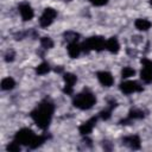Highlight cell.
<instances>
[{
    "instance_id": "8fae6325",
    "label": "cell",
    "mask_w": 152,
    "mask_h": 152,
    "mask_svg": "<svg viewBox=\"0 0 152 152\" xmlns=\"http://www.w3.org/2000/svg\"><path fill=\"white\" fill-rule=\"evenodd\" d=\"M96 120H97V118L94 116V118L89 119L88 121H86L84 124H82V125L80 126V128H78V129H80V133H81L82 135H87V134H89V133L93 131Z\"/></svg>"
},
{
    "instance_id": "7402d4cb",
    "label": "cell",
    "mask_w": 152,
    "mask_h": 152,
    "mask_svg": "<svg viewBox=\"0 0 152 152\" xmlns=\"http://www.w3.org/2000/svg\"><path fill=\"white\" fill-rule=\"evenodd\" d=\"M134 74H135V70H134L133 68H131V66H125V68L122 69V71H121L122 78L132 77V76H134Z\"/></svg>"
},
{
    "instance_id": "4fadbf2b",
    "label": "cell",
    "mask_w": 152,
    "mask_h": 152,
    "mask_svg": "<svg viewBox=\"0 0 152 152\" xmlns=\"http://www.w3.org/2000/svg\"><path fill=\"white\" fill-rule=\"evenodd\" d=\"M82 51V48L81 45H78L77 43H69V46H68V53L71 58H76L78 57V55L81 53Z\"/></svg>"
},
{
    "instance_id": "4316f807",
    "label": "cell",
    "mask_w": 152,
    "mask_h": 152,
    "mask_svg": "<svg viewBox=\"0 0 152 152\" xmlns=\"http://www.w3.org/2000/svg\"><path fill=\"white\" fill-rule=\"evenodd\" d=\"M141 63H142V66H151L152 68V61L148 58H142Z\"/></svg>"
},
{
    "instance_id": "6da1fadb",
    "label": "cell",
    "mask_w": 152,
    "mask_h": 152,
    "mask_svg": "<svg viewBox=\"0 0 152 152\" xmlns=\"http://www.w3.org/2000/svg\"><path fill=\"white\" fill-rule=\"evenodd\" d=\"M53 109H55V107L50 101H43L40 104H38V107L36 109H33L31 112V118L33 119V121L36 122V125L39 128L45 129V128H48V126L51 121Z\"/></svg>"
},
{
    "instance_id": "44dd1931",
    "label": "cell",
    "mask_w": 152,
    "mask_h": 152,
    "mask_svg": "<svg viewBox=\"0 0 152 152\" xmlns=\"http://www.w3.org/2000/svg\"><path fill=\"white\" fill-rule=\"evenodd\" d=\"M40 45L44 49H51L53 46V42L50 37H43V38H40Z\"/></svg>"
},
{
    "instance_id": "d4e9b609",
    "label": "cell",
    "mask_w": 152,
    "mask_h": 152,
    "mask_svg": "<svg viewBox=\"0 0 152 152\" xmlns=\"http://www.w3.org/2000/svg\"><path fill=\"white\" fill-rule=\"evenodd\" d=\"M13 59H14V52L12 50H8L5 55V61L6 62H12Z\"/></svg>"
},
{
    "instance_id": "9c48e42d",
    "label": "cell",
    "mask_w": 152,
    "mask_h": 152,
    "mask_svg": "<svg viewBox=\"0 0 152 152\" xmlns=\"http://www.w3.org/2000/svg\"><path fill=\"white\" fill-rule=\"evenodd\" d=\"M97 78L100 81V83L104 87H110L113 83H114V78L112 76L110 72L108 71H100L97 72Z\"/></svg>"
},
{
    "instance_id": "cb8c5ba5",
    "label": "cell",
    "mask_w": 152,
    "mask_h": 152,
    "mask_svg": "<svg viewBox=\"0 0 152 152\" xmlns=\"http://www.w3.org/2000/svg\"><path fill=\"white\" fill-rule=\"evenodd\" d=\"M110 108H107V109H104V110H101L100 112V114H99V116L102 119V120H107V119H109L110 118Z\"/></svg>"
},
{
    "instance_id": "8992f818",
    "label": "cell",
    "mask_w": 152,
    "mask_h": 152,
    "mask_svg": "<svg viewBox=\"0 0 152 152\" xmlns=\"http://www.w3.org/2000/svg\"><path fill=\"white\" fill-rule=\"evenodd\" d=\"M120 90L124 94L128 95V94H132V93H135V91H141L142 87L135 81H126V82H122L120 84Z\"/></svg>"
},
{
    "instance_id": "30bf717a",
    "label": "cell",
    "mask_w": 152,
    "mask_h": 152,
    "mask_svg": "<svg viewBox=\"0 0 152 152\" xmlns=\"http://www.w3.org/2000/svg\"><path fill=\"white\" fill-rule=\"evenodd\" d=\"M122 141H124L125 145H127V146H128L129 148H132V150H138V148H140V138H139L138 135H135V134L124 138Z\"/></svg>"
},
{
    "instance_id": "5bb4252c",
    "label": "cell",
    "mask_w": 152,
    "mask_h": 152,
    "mask_svg": "<svg viewBox=\"0 0 152 152\" xmlns=\"http://www.w3.org/2000/svg\"><path fill=\"white\" fill-rule=\"evenodd\" d=\"M140 77L145 83L152 82V68L151 66H142V70L140 72Z\"/></svg>"
},
{
    "instance_id": "83f0119b",
    "label": "cell",
    "mask_w": 152,
    "mask_h": 152,
    "mask_svg": "<svg viewBox=\"0 0 152 152\" xmlns=\"http://www.w3.org/2000/svg\"><path fill=\"white\" fill-rule=\"evenodd\" d=\"M150 4H151V5H152V0H150Z\"/></svg>"
},
{
    "instance_id": "ac0fdd59",
    "label": "cell",
    "mask_w": 152,
    "mask_h": 152,
    "mask_svg": "<svg viewBox=\"0 0 152 152\" xmlns=\"http://www.w3.org/2000/svg\"><path fill=\"white\" fill-rule=\"evenodd\" d=\"M49 71H50V65H49V63H46V62L40 63V64L36 68V72H37L38 75H45V74H48Z\"/></svg>"
},
{
    "instance_id": "603a6c76",
    "label": "cell",
    "mask_w": 152,
    "mask_h": 152,
    "mask_svg": "<svg viewBox=\"0 0 152 152\" xmlns=\"http://www.w3.org/2000/svg\"><path fill=\"white\" fill-rule=\"evenodd\" d=\"M6 148H7V151H10V152H18V151H20V144L14 140L13 142L8 144Z\"/></svg>"
},
{
    "instance_id": "ba28073f",
    "label": "cell",
    "mask_w": 152,
    "mask_h": 152,
    "mask_svg": "<svg viewBox=\"0 0 152 152\" xmlns=\"http://www.w3.org/2000/svg\"><path fill=\"white\" fill-rule=\"evenodd\" d=\"M64 81H65L64 93L71 94V93H72V89H74V84H75L76 81H77V77H76L74 74L66 72V74H64Z\"/></svg>"
},
{
    "instance_id": "484cf974",
    "label": "cell",
    "mask_w": 152,
    "mask_h": 152,
    "mask_svg": "<svg viewBox=\"0 0 152 152\" xmlns=\"http://www.w3.org/2000/svg\"><path fill=\"white\" fill-rule=\"evenodd\" d=\"M89 1L95 6H103L108 2V0H89Z\"/></svg>"
},
{
    "instance_id": "9a60e30c",
    "label": "cell",
    "mask_w": 152,
    "mask_h": 152,
    "mask_svg": "<svg viewBox=\"0 0 152 152\" xmlns=\"http://www.w3.org/2000/svg\"><path fill=\"white\" fill-rule=\"evenodd\" d=\"M151 23L147 20V19H137L135 23H134V26L139 30V31H147L150 27H151Z\"/></svg>"
},
{
    "instance_id": "7a4b0ae2",
    "label": "cell",
    "mask_w": 152,
    "mask_h": 152,
    "mask_svg": "<svg viewBox=\"0 0 152 152\" xmlns=\"http://www.w3.org/2000/svg\"><path fill=\"white\" fill-rule=\"evenodd\" d=\"M96 102V97L89 90H84L74 97V106L80 109H89Z\"/></svg>"
},
{
    "instance_id": "2e32d148",
    "label": "cell",
    "mask_w": 152,
    "mask_h": 152,
    "mask_svg": "<svg viewBox=\"0 0 152 152\" xmlns=\"http://www.w3.org/2000/svg\"><path fill=\"white\" fill-rule=\"evenodd\" d=\"M14 86H15V82L12 77H5L1 81V89L2 90H11L14 88Z\"/></svg>"
},
{
    "instance_id": "5b68a950",
    "label": "cell",
    "mask_w": 152,
    "mask_h": 152,
    "mask_svg": "<svg viewBox=\"0 0 152 152\" xmlns=\"http://www.w3.org/2000/svg\"><path fill=\"white\" fill-rule=\"evenodd\" d=\"M56 15H57V12H56L53 8H51V7L45 8L44 12H43V14L40 15V19H39L40 26H42V27H48V26H50V25L52 24V21L55 20Z\"/></svg>"
},
{
    "instance_id": "52a82bcc",
    "label": "cell",
    "mask_w": 152,
    "mask_h": 152,
    "mask_svg": "<svg viewBox=\"0 0 152 152\" xmlns=\"http://www.w3.org/2000/svg\"><path fill=\"white\" fill-rule=\"evenodd\" d=\"M18 8H19V13H20L23 20L27 21V20H31L33 18V14H34L33 10H32V7L27 2H21Z\"/></svg>"
},
{
    "instance_id": "d6986e66",
    "label": "cell",
    "mask_w": 152,
    "mask_h": 152,
    "mask_svg": "<svg viewBox=\"0 0 152 152\" xmlns=\"http://www.w3.org/2000/svg\"><path fill=\"white\" fill-rule=\"evenodd\" d=\"M145 116L144 112L140 110V109H131L129 110V114H128V118L131 120H137V119H142Z\"/></svg>"
},
{
    "instance_id": "277c9868",
    "label": "cell",
    "mask_w": 152,
    "mask_h": 152,
    "mask_svg": "<svg viewBox=\"0 0 152 152\" xmlns=\"http://www.w3.org/2000/svg\"><path fill=\"white\" fill-rule=\"evenodd\" d=\"M34 137H36V134L30 128H21L20 131H18L15 133L14 140L17 142H19L20 145L30 146V144L32 142V140L34 139Z\"/></svg>"
},
{
    "instance_id": "3957f363",
    "label": "cell",
    "mask_w": 152,
    "mask_h": 152,
    "mask_svg": "<svg viewBox=\"0 0 152 152\" xmlns=\"http://www.w3.org/2000/svg\"><path fill=\"white\" fill-rule=\"evenodd\" d=\"M81 48H82V51H84V52H89L91 50L101 51L102 49L106 48V42H104V39L102 37L95 36V37H90L87 40H84L82 43Z\"/></svg>"
},
{
    "instance_id": "e0dca14e",
    "label": "cell",
    "mask_w": 152,
    "mask_h": 152,
    "mask_svg": "<svg viewBox=\"0 0 152 152\" xmlns=\"http://www.w3.org/2000/svg\"><path fill=\"white\" fill-rule=\"evenodd\" d=\"M45 140H46V137H45V135H36L28 147H30V148H37V147L40 146Z\"/></svg>"
},
{
    "instance_id": "ffe728a7",
    "label": "cell",
    "mask_w": 152,
    "mask_h": 152,
    "mask_svg": "<svg viewBox=\"0 0 152 152\" xmlns=\"http://www.w3.org/2000/svg\"><path fill=\"white\" fill-rule=\"evenodd\" d=\"M78 37H80L78 33L72 32V31H68V32L64 33V38H65V40H68L69 43H76L77 39H78Z\"/></svg>"
},
{
    "instance_id": "7c38bea8",
    "label": "cell",
    "mask_w": 152,
    "mask_h": 152,
    "mask_svg": "<svg viewBox=\"0 0 152 152\" xmlns=\"http://www.w3.org/2000/svg\"><path fill=\"white\" fill-rule=\"evenodd\" d=\"M106 49H107L109 52H112V53H116V52H119V50H120V45H119L118 39L114 38V37L109 38V39L106 42Z\"/></svg>"
}]
</instances>
